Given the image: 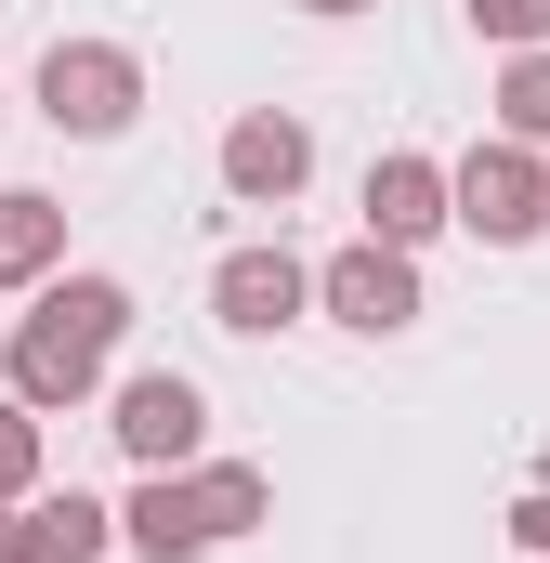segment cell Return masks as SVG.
I'll use <instances>...</instances> for the list:
<instances>
[{
    "label": "cell",
    "instance_id": "cell-5",
    "mask_svg": "<svg viewBox=\"0 0 550 563\" xmlns=\"http://www.w3.org/2000/svg\"><path fill=\"white\" fill-rule=\"evenodd\" d=\"M106 432H119L132 472H197V459H210V394H197L184 367H132V380L106 394Z\"/></svg>",
    "mask_w": 550,
    "mask_h": 563
},
{
    "label": "cell",
    "instance_id": "cell-14",
    "mask_svg": "<svg viewBox=\"0 0 550 563\" xmlns=\"http://www.w3.org/2000/svg\"><path fill=\"white\" fill-rule=\"evenodd\" d=\"M26 498H40V407L0 394V511H26Z\"/></svg>",
    "mask_w": 550,
    "mask_h": 563
},
{
    "label": "cell",
    "instance_id": "cell-4",
    "mask_svg": "<svg viewBox=\"0 0 550 563\" xmlns=\"http://www.w3.org/2000/svg\"><path fill=\"white\" fill-rule=\"evenodd\" d=\"M315 314L354 328V341H407L419 328V250H394V236L328 250V263H315Z\"/></svg>",
    "mask_w": 550,
    "mask_h": 563
},
{
    "label": "cell",
    "instance_id": "cell-8",
    "mask_svg": "<svg viewBox=\"0 0 550 563\" xmlns=\"http://www.w3.org/2000/svg\"><path fill=\"white\" fill-rule=\"evenodd\" d=\"M446 223H459V170H446V157H419V144L367 157V236H394V250H432Z\"/></svg>",
    "mask_w": 550,
    "mask_h": 563
},
{
    "label": "cell",
    "instance_id": "cell-1",
    "mask_svg": "<svg viewBox=\"0 0 550 563\" xmlns=\"http://www.w3.org/2000/svg\"><path fill=\"white\" fill-rule=\"evenodd\" d=\"M119 341H132V288L119 276H53V288H26V314L0 341V394H26L40 420L92 407L106 367H119Z\"/></svg>",
    "mask_w": 550,
    "mask_h": 563
},
{
    "label": "cell",
    "instance_id": "cell-7",
    "mask_svg": "<svg viewBox=\"0 0 550 563\" xmlns=\"http://www.w3.org/2000/svg\"><path fill=\"white\" fill-rule=\"evenodd\" d=\"M301 184H315V132H301L288 106H250V119L223 132V197H237V210H288Z\"/></svg>",
    "mask_w": 550,
    "mask_h": 563
},
{
    "label": "cell",
    "instance_id": "cell-16",
    "mask_svg": "<svg viewBox=\"0 0 550 563\" xmlns=\"http://www.w3.org/2000/svg\"><path fill=\"white\" fill-rule=\"evenodd\" d=\"M512 551H525V563H550V472L512 498Z\"/></svg>",
    "mask_w": 550,
    "mask_h": 563
},
{
    "label": "cell",
    "instance_id": "cell-10",
    "mask_svg": "<svg viewBox=\"0 0 550 563\" xmlns=\"http://www.w3.org/2000/svg\"><path fill=\"white\" fill-rule=\"evenodd\" d=\"M66 276V197L0 184V288H53Z\"/></svg>",
    "mask_w": 550,
    "mask_h": 563
},
{
    "label": "cell",
    "instance_id": "cell-18",
    "mask_svg": "<svg viewBox=\"0 0 550 563\" xmlns=\"http://www.w3.org/2000/svg\"><path fill=\"white\" fill-rule=\"evenodd\" d=\"M301 13H328V26H341V13H367V0H301Z\"/></svg>",
    "mask_w": 550,
    "mask_h": 563
},
{
    "label": "cell",
    "instance_id": "cell-17",
    "mask_svg": "<svg viewBox=\"0 0 550 563\" xmlns=\"http://www.w3.org/2000/svg\"><path fill=\"white\" fill-rule=\"evenodd\" d=\"M0 563H40V525L26 511H0Z\"/></svg>",
    "mask_w": 550,
    "mask_h": 563
},
{
    "label": "cell",
    "instance_id": "cell-11",
    "mask_svg": "<svg viewBox=\"0 0 550 563\" xmlns=\"http://www.w3.org/2000/svg\"><path fill=\"white\" fill-rule=\"evenodd\" d=\"M26 525H40V563H106V551H119V511H106V498H79V485H40V498H26Z\"/></svg>",
    "mask_w": 550,
    "mask_h": 563
},
{
    "label": "cell",
    "instance_id": "cell-13",
    "mask_svg": "<svg viewBox=\"0 0 550 563\" xmlns=\"http://www.w3.org/2000/svg\"><path fill=\"white\" fill-rule=\"evenodd\" d=\"M498 132L550 144V53H512V66H498Z\"/></svg>",
    "mask_w": 550,
    "mask_h": 563
},
{
    "label": "cell",
    "instance_id": "cell-15",
    "mask_svg": "<svg viewBox=\"0 0 550 563\" xmlns=\"http://www.w3.org/2000/svg\"><path fill=\"white\" fill-rule=\"evenodd\" d=\"M472 40H498V53H550V0H472Z\"/></svg>",
    "mask_w": 550,
    "mask_h": 563
},
{
    "label": "cell",
    "instance_id": "cell-9",
    "mask_svg": "<svg viewBox=\"0 0 550 563\" xmlns=\"http://www.w3.org/2000/svg\"><path fill=\"white\" fill-rule=\"evenodd\" d=\"M119 551H144V563H197V551H223V525H210L197 472H144L132 511H119Z\"/></svg>",
    "mask_w": 550,
    "mask_h": 563
},
{
    "label": "cell",
    "instance_id": "cell-12",
    "mask_svg": "<svg viewBox=\"0 0 550 563\" xmlns=\"http://www.w3.org/2000/svg\"><path fill=\"white\" fill-rule=\"evenodd\" d=\"M197 498H210V525H223V538H250V525L275 511V485L250 472V459H197Z\"/></svg>",
    "mask_w": 550,
    "mask_h": 563
},
{
    "label": "cell",
    "instance_id": "cell-3",
    "mask_svg": "<svg viewBox=\"0 0 550 563\" xmlns=\"http://www.w3.org/2000/svg\"><path fill=\"white\" fill-rule=\"evenodd\" d=\"M459 236H485V250H538L550 236V144H472L459 157Z\"/></svg>",
    "mask_w": 550,
    "mask_h": 563
},
{
    "label": "cell",
    "instance_id": "cell-6",
    "mask_svg": "<svg viewBox=\"0 0 550 563\" xmlns=\"http://www.w3.org/2000/svg\"><path fill=\"white\" fill-rule=\"evenodd\" d=\"M210 314H223L237 341H275V328H301V314H315V263H301L288 236H250V250H223V263H210Z\"/></svg>",
    "mask_w": 550,
    "mask_h": 563
},
{
    "label": "cell",
    "instance_id": "cell-2",
    "mask_svg": "<svg viewBox=\"0 0 550 563\" xmlns=\"http://www.w3.org/2000/svg\"><path fill=\"white\" fill-rule=\"evenodd\" d=\"M40 119L66 144H119L144 119V53L132 40H53L40 53Z\"/></svg>",
    "mask_w": 550,
    "mask_h": 563
}]
</instances>
